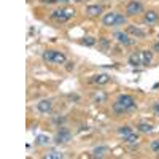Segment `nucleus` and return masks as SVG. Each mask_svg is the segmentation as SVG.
Wrapping results in <instances>:
<instances>
[{
	"instance_id": "obj_1",
	"label": "nucleus",
	"mask_w": 159,
	"mask_h": 159,
	"mask_svg": "<svg viewBox=\"0 0 159 159\" xmlns=\"http://www.w3.org/2000/svg\"><path fill=\"white\" fill-rule=\"evenodd\" d=\"M113 110L116 113H126V111H132L135 110V100L129 94H121L118 97V100L113 103Z\"/></svg>"
},
{
	"instance_id": "obj_2",
	"label": "nucleus",
	"mask_w": 159,
	"mask_h": 159,
	"mask_svg": "<svg viewBox=\"0 0 159 159\" xmlns=\"http://www.w3.org/2000/svg\"><path fill=\"white\" fill-rule=\"evenodd\" d=\"M142 11H143V5L140 2H137V0H130V2L127 3V7H126V13L129 16H137Z\"/></svg>"
},
{
	"instance_id": "obj_3",
	"label": "nucleus",
	"mask_w": 159,
	"mask_h": 159,
	"mask_svg": "<svg viewBox=\"0 0 159 159\" xmlns=\"http://www.w3.org/2000/svg\"><path fill=\"white\" fill-rule=\"evenodd\" d=\"M54 140H56V143H67V142L72 140V132H70L69 129L62 127V129L57 132V134H56Z\"/></svg>"
},
{
	"instance_id": "obj_4",
	"label": "nucleus",
	"mask_w": 159,
	"mask_h": 159,
	"mask_svg": "<svg viewBox=\"0 0 159 159\" xmlns=\"http://www.w3.org/2000/svg\"><path fill=\"white\" fill-rule=\"evenodd\" d=\"M51 108H52V103H51V100H40L38 103H37V110L40 111V113H43V115H49L51 113Z\"/></svg>"
},
{
	"instance_id": "obj_5",
	"label": "nucleus",
	"mask_w": 159,
	"mask_h": 159,
	"mask_svg": "<svg viewBox=\"0 0 159 159\" xmlns=\"http://www.w3.org/2000/svg\"><path fill=\"white\" fill-rule=\"evenodd\" d=\"M51 18L56 19V21H59V22H65L67 19H70L67 10H56V11H52V13H51Z\"/></svg>"
},
{
	"instance_id": "obj_6",
	"label": "nucleus",
	"mask_w": 159,
	"mask_h": 159,
	"mask_svg": "<svg viewBox=\"0 0 159 159\" xmlns=\"http://www.w3.org/2000/svg\"><path fill=\"white\" fill-rule=\"evenodd\" d=\"M116 18H118V13H107V15H103V18H102V24L107 25V27L116 25Z\"/></svg>"
},
{
	"instance_id": "obj_7",
	"label": "nucleus",
	"mask_w": 159,
	"mask_h": 159,
	"mask_svg": "<svg viewBox=\"0 0 159 159\" xmlns=\"http://www.w3.org/2000/svg\"><path fill=\"white\" fill-rule=\"evenodd\" d=\"M115 38H116L121 45H130V43H132V40L129 38V35L124 34V32H115Z\"/></svg>"
},
{
	"instance_id": "obj_8",
	"label": "nucleus",
	"mask_w": 159,
	"mask_h": 159,
	"mask_svg": "<svg viewBox=\"0 0 159 159\" xmlns=\"http://www.w3.org/2000/svg\"><path fill=\"white\" fill-rule=\"evenodd\" d=\"M153 62V52L151 51H148V49H145V51H142V64L143 65H148Z\"/></svg>"
},
{
	"instance_id": "obj_9",
	"label": "nucleus",
	"mask_w": 159,
	"mask_h": 159,
	"mask_svg": "<svg viewBox=\"0 0 159 159\" xmlns=\"http://www.w3.org/2000/svg\"><path fill=\"white\" fill-rule=\"evenodd\" d=\"M129 64L132 65V67H139V65L142 64V52H134V54H130Z\"/></svg>"
},
{
	"instance_id": "obj_10",
	"label": "nucleus",
	"mask_w": 159,
	"mask_h": 159,
	"mask_svg": "<svg viewBox=\"0 0 159 159\" xmlns=\"http://www.w3.org/2000/svg\"><path fill=\"white\" fill-rule=\"evenodd\" d=\"M107 153H110V148L108 147H97V148L92 150V156H94V157H102V156H105Z\"/></svg>"
},
{
	"instance_id": "obj_11",
	"label": "nucleus",
	"mask_w": 159,
	"mask_h": 159,
	"mask_svg": "<svg viewBox=\"0 0 159 159\" xmlns=\"http://www.w3.org/2000/svg\"><path fill=\"white\" fill-rule=\"evenodd\" d=\"M86 13H88L89 16H97V15H100V13H102V7L100 5H89L86 8Z\"/></svg>"
},
{
	"instance_id": "obj_12",
	"label": "nucleus",
	"mask_w": 159,
	"mask_h": 159,
	"mask_svg": "<svg viewBox=\"0 0 159 159\" xmlns=\"http://www.w3.org/2000/svg\"><path fill=\"white\" fill-rule=\"evenodd\" d=\"M94 81H96L97 84H107V83L110 81V76H108L107 73H99V75L94 76Z\"/></svg>"
},
{
	"instance_id": "obj_13",
	"label": "nucleus",
	"mask_w": 159,
	"mask_h": 159,
	"mask_svg": "<svg viewBox=\"0 0 159 159\" xmlns=\"http://www.w3.org/2000/svg\"><path fill=\"white\" fill-rule=\"evenodd\" d=\"M67 62V57H65L64 52H59L56 51L54 52V57H52V64H65Z\"/></svg>"
},
{
	"instance_id": "obj_14",
	"label": "nucleus",
	"mask_w": 159,
	"mask_h": 159,
	"mask_svg": "<svg viewBox=\"0 0 159 159\" xmlns=\"http://www.w3.org/2000/svg\"><path fill=\"white\" fill-rule=\"evenodd\" d=\"M137 130L143 132V134H150V132L153 130V124H150V123H140L137 126Z\"/></svg>"
},
{
	"instance_id": "obj_15",
	"label": "nucleus",
	"mask_w": 159,
	"mask_h": 159,
	"mask_svg": "<svg viewBox=\"0 0 159 159\" xmlns=\"http://www.w3.org/2000/svg\"><path fill=\"white\" fill-rule=\"evenodd\" d=\"M156 21H157V13L156 11H147V13H145V22L153 24Z\"/></svg>"
},
{
	"instance_id": "obj_16",
	"label": "nucleus",
	"mask_w": 159,
	"mask_h": 159,
	"mask_svg": "<svg viewBox=\"0 0 159 159\" xmlns=\"http://www.w3.org/2000/svg\"><path fill=\"white\" fill-rule=\"evenodd\" d=\"M118 134L123 135V137H127V135L132 134V127H129V126H121V127L118 129Z\"/></svg>"
},
{
	"instance_id": "obj_17",
	"label": "nucleus",
	"mask_w": 159,
	"mask_h": 159,
	"mask_svg": "<svg viewBox=\"0 0 159 159\" xmlns=\"http://www.w3.org/2000/svg\"><path fill=\"white\" fill-rule=\"evenodd\" d=\"M54 52H56V51H52V49L45 51V52H43V61H45V62L52 64V57H54Z\"/></svg>"
},
{
	"instance_id": "obj_18",
	"label": "nucleus",
	"mask_w": 159,
	"mask_h": 159,
	"mask_svg": "<svg viewBox=\"0 0 159 159\" xmlns=\"http://www.w3.org/2000/svg\"><path fill=\"white\" fill-rule=\"evenodd\" d=\"M62 157H64V153H59V151H51L45 154V159H62Z\"/></svg>"
},
{
	"instance_id": "obj_19",
	"label": "nucleus",
	"mask_w": 159,
	"mask_h": 159,
	"mask_svg": "<svg viewBox=\"0 0 159 159\" xmlns=\"http://www.w3.org/2000/svg\"><path fill=\"white\" fill-rule=\"evenodd\" d=\"M129 32L130 34H134V35H137V37H145V35H147V34H145L142 29H139V27H134V25H129Z\"/></svg>"
},
{
	"instance_id": "obj_20",
	"label": "nucleus",
	"mask_w": 159,
	"mask_h": 159,
	"mask_svg": "<svg viewBox=\"0 0 159 159\" xmlns=\"http://www.w3.org/2000/svg\"><path fill=\"white\" fill-rule=\"evenodd\" d=\"M35 143L37 145H48L49 143V137H46V135H37Z\"/></svg>"
},
{
	"instance_id": "obj_21",
	"label": "nucleus",
	"mask_w": 159,
	"mask_h": 159,
	"mask_svg": "<svg viewBox=\"0 0 159 159\" xmlns=\"http://www.w3.org/2000/svg\"><path fill=\"white\" fill-rule=\"evenodd\" d=\"M124 140H126L127 143H132V145H135V143H139V135H137V134H134V132H132L130 135L124 137Z\"/></svg>"
},
{
	"instance_id": "obj_22",
	"label": "nucleus",
	"mask_w": 159,
	"mask_h": 159,
	"mask_svg": "<svg viewBox=\"0 0 159 159\" xmlns=\"http://www.w3.org/2000/svg\"><path fill=\"white\" fill-rule=\"evenodd\" d=\"M83 45H86V46H94V45H96V38H92V37L84 38V40H83Z\"/></svg>"
},
{
	"instance_id": "obj_23",
	"label": "nucleus",
	"mask_w": 159,
	"mask_h": 159,
	"mask_svg": "<svg viewBox=\"0 0 159 159\" xmlns=\"http://www.w3.org/2000/svg\"><path fill=\"white\" fill-rule=\"evenodd\" d=\"M105 99H107V96L100 92V94H97V96L94 97V102H96V103H102V102H105Z\"/></svg>"
},
{
	"instance_id": "obj_24",
	"label": "nucleus",
	"mask_w": 159,
	"mask_h": 159,
	"mask_svg": "<svg viewBox=\"0 0 159 159\" xmlns=\"http://www.w3.org/2000/svg\"><path fill=\"white\" fill-rule=\"evenodd\" d=\"M150 147H151V150H153L154 153H159V140H153Z\"/></svg>"
},
{
	"instance_id": "obj_25",
	"label": "nucleus",
	"mask_w": 159,
	"mask_h": 159,
	"mask_svg": "<svg viewBox=\"0 0 159 159\" xmlns=\"http://www.w3.org/2000/svg\"><path fill=\"white\" fill-rule=\"evenodd\" d=\"M126 16H123V15H118V18H116V25H121V24H126Z\"/></svg>"
},
{
	"instance_id": "obj_26",
	"label": "nucleus",
	"mask_w": 159,
	"mask_h": 159,
	"mask_svg": "<svg viewBox=\"0 0 159 159\" xmlns=\"http://www.w3.org/2000/svg\"><path fill=\"white\" fill-rule=\"evenodd\" d=\"M43 3H48V5H52V3H56V2H59V0H42Z\"/></svg>"
},
{
	"instance_id": "obj_27",
	"label": "nucleus",
	"mask_w": 159,
	"mask_h": 159,
	"mask_svg": "<svg viewBox=\"0 0 159 159\" xmlns=\"http://www.w3.org/2000/svg\"><path fill=\"white\" fill-rule=\"evenodd\" d=\"M153 108H154V111L159 115V102H156V103H154V107H153Z\"/></svg>"
},
{
	"instance_id": "obj_28",
	"label": "nucleus",
	"mask_w": 159,
	"mask_h": 159,
	"mask_svg": "<svg viewBox=\"0 0 159 159\" xmlns=\"http://www.w3.org/2000/svg\"><path fill=\"white\" fill-rule=\"evenodd\" d=\"M154 51H159V43H156V45H154Z\"/></svg>"
},
{
	"instance_id": "obj_29",
	"label": "nucleus",
	"mask_w": 159,
	"mask_h": 159,
	"mask_svg": "<svg viewBox=\"0 0 159 159\" xmlns=\"http://www.w3.org/2000/svg\"><path fill=\"white\" fill-rule=\"evenodd\" d=\"M59 2H69V0H59Z\"/></svg>"
}]
</instances>
